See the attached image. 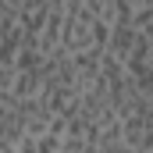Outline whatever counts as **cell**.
I'll return each instance as SVG.
<instances>
[{"label": "cell", "instance_id": "1", "mask_svg": "<svg viewBox=\"0 0 153 153\" xmlns=\"http://www.w3.org/2000/svg\"><path fill=\"white\" fill-rule=\"evenodd\" d=\"M139 43V29L128 22H114L111 25V39H107V53H114L117 61H128V53Z\"/></svg>", "mask_w": 153, "mask_h": 153}]
</instances>
